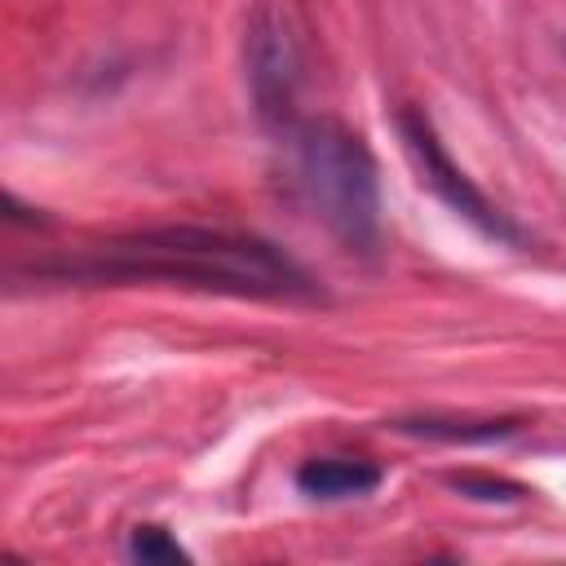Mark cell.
Wrapping results in <instances>:
<instances>
[{"label": "cell", "instance_id": "cell-7", "mask_svg": "<svg viewBox=\"0 0 566 566\" xmlns=\"http://www.w3.org/2000/svg\"><path fill=\"white\" fill-rule=\"evenodd\" d=\"M451 486L469 500H482V504H517L526 495V486H517L509 478H491V473H455Z\"/></svg>", "mask_w": 566, "mask_h": 566}, {"label": "cell", "instance_id": "cell-2", "mask_svg": "<svg viewBox=\"0 0 566 566\" xmlns=\"http://www.w3.org/2000/svg\"><path fill=\"white\" fill-rule=\"evenodd\" d=\"M292 172L314 221L354 256L380 243V177L367 142L336 119H296L287 128Z\"/></svg>", "mask_w": 566, "mask_h": 566}, {"label": "cell", "instance_id": "cell-6", "mask_svg": "<svg viewBox=\"0 0 566 566\" xmlns=\"http://www.w3.org/2000/svg\"><path fill=\"white\" fill-rule=\"evenodd\" d=\"M398 433L411 438H429V442H500L517 429V420L509 416H486V420H469V416H402L394 420Z\"/></svg>", "mask_w": 566, "mask_h": 566}, {"label": "cell", "instance_id": "cell-9", "mask_svg": "<svg viewBox=\"0 0 566 566\" xmlns=\"http://www.w3.org/2000/svg\"><path fill=\"white\" fill-rule=\"evenodd\" d=\"M4 208H9V221H22V226H44L40 208H18V195H4Z\"/></svg>", "mask_w": 566, "mask_h": 566}, {"label": "cell", "instance_id": "cell-4", "mask_svg": "<svg viewBox=\"0 0 566 566\" xmlns=\"http://www.w3.org/2000/svg\"><path fill=\"white\" fill-rule=\"evenodd\" d=\"M243 57H248V88H252L256 115L270 128H292L296 124L292 106H296V84H301V49L274 9L261 4L252 13Z\"/></svg>", "mask_w": 566, "mask_h": 566}, {"label": "cell", "instance_id": "cell-8", "mask_svg": "<svg viewBox=\"0 0 566 566\" xmlns=\"http://www.w3.org/2000/svg\"><path fill=\"white\" fill-rule=\"evenodd\" d=\"M128 557H137V562H186V548L164 526H133Z\"/></svg>", "mask_w": 566, "mask_h": 566}, {"label": "cell", "instance_id": "cell-5", "mask_svg": "<svg viewBox=\"0 0 566 566\" xmlns=\"http://www.w3.org/2000/svg\"><path fill=\"white\" fill-rule=\"evenodd\" d=\"M380 486V469L354 455H314L296 469V491L310 500H354Z\"/></svg>", "mask_w": 566, "mask_h": 566}, {"label": "cell", "instance_id": "cell-3", "mask_svg": "<svg viewBox=\"0 0 566 566\" xmlns=\"http://www.w3.org/2000/svg\"><path fill=\"white\" fill-rule=\"evenodd\" d=\"M394 124H398V142H402V150H407V159H411L420 186H429V190H433L460 221H469L478 234H486V239H495V243H513V248L526 243L522 226H517L500 203H491V199L478 190V181L447 155V146H442V137H438V128L429 124L424 111L402 106Z\"/></svg>", "mask_w": 566, "mask_h": 566}, {"label": "cell", "instance_id": "cell-1", "mask_svg": "<svg viewBox=\"0 0 566 566\" xmlns=\"http://www.w3.org/2000/svg\"><path fill=\"white\" fill-rule=\"evenodd\" d=\"M35 279L57 283H172L252 301H318L314 274L279 243L243 230L208 226H150L80 248L57 261H40Z\"/></svg>", "mask_w": 566, "mask_h": 566}]
</instances>
